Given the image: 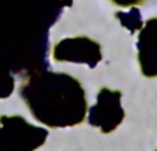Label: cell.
Masks as SVG:
<instances>
[{
  "mask_svg": "<svg viewBox=\"0 0 157 151\" xmlns=\"http://www.w3.org/2000/svg\"><path fill=\"white\" fill-rule=\"evenodd\" d=\"M33 111L40 121L52 128L76 127L86 118V92L81 84L71 76L50 74L46 95Z\"/></svg>",
  "mask_w": 157,
  "mask_h": 151,
  "instance_id": "1",
  "label": "cell"
},
{
  "mask_svg": "<svg viewBox=\"0 0 157 151\" xmlns=\"http://www.w3.org/2000/svg\"><path fill=\"white\" fill-rule=\"evenodd\" d=\"M120 102H121L120 91H112L106 87L101 88L97 105L90 109V125L99 128L102 133L113 132L123 122L125 116Z\"/></svg>",
  "mask_w": 157,
  "mask_h": 151,
  "instance_id": "2",
  "label": "cell"
},
{
  "mask_svg": "<svg viewBox=\"0 0 157 151\" xmlns=\"http://www.w3.org/2000/svg\"><path fill=\"white\" fill-rule=\"evenodd\" d=\"M55 58L58 61L87 63L90 68H95L102 59V51L97 41L88 37H76L62 41V44L57 47Z\"/></svg>",
  "mask_w": 157,
  "mask_h": 151,
  "instance_id": "3",
  "label": "cell"
},
{
  "mask_svg": "<svg viewBox=\"0 0 157 151\" xmlns=\"http://www.w3.org/2000/svg\"><path fill=\"white\" fill-rule=\"evenodd\" d=\"M138 62L145 77H157V18H152L141 29L136 41Z\"/></svg>",
  "mask_w": 157,
  "mask_h": 151,
  "instance_id": "4",
  "label": "cell"
},
{
  "mask_svg": "<svg viewBox=\"0 0 157 151\" xmlns=\"http://www.w3.org/2000/svg\"><path fill=\"white\" fill-rule=\"evenodd\" d=\"M116 17L121 21L123 26H125L131 33H135L136 30H139L142 28V18H141V13L136 8L132 7V10L130 13H123L119 11L116 13Z\"/></svg>",
  "mask_w": 157,
  "mask_h": 151,
  "instance_id": "5",
  "label": "cell"
},
{
  "mask_svg": "<svg viewBox=\"0 0 157 151\" xmlns=\"http://www.w3.org/2000/svg\"><path fill=\"white\" fill-rule=\"evenodd\" d=\"M110 2L120 7H135V6L144 4L147 0H110Z\"/></svg>",
  "mask_w": 157,
  "mask_h": 151,
  "instance_id": "6",
  "label": "cell"
},
{
  "mask_svg": "<svg viewBox=\"0 0 157 151\" xmlns=\"http://www.w3.org/2000/svg\"><path fill=\"white\" fill-rule=\"evenodd\" d=\"M156 151H157V150H156Z\"/></svg>",
  "mask_w": 157,
  "mask_h": 151,
  "instance_id": "7",
  "label": "cell"
}]
</instances>
